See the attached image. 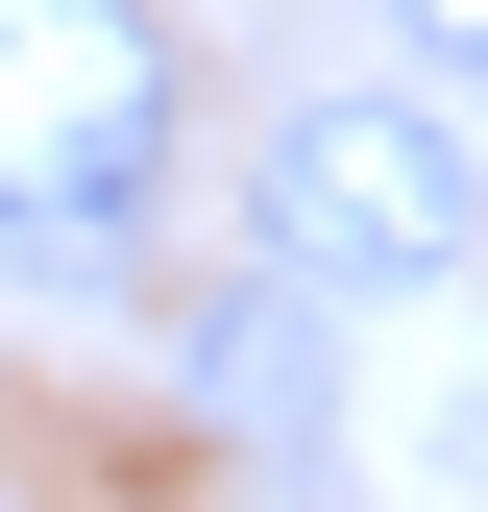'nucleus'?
I'll use <instances>...</instances> for the list:
<instances>
[{"label": "nucleus", "instance_id": "nucleus-4", "mask_svg": "<svg viewBox=\"0 0 488 512\" xmlns=\"http://www.w3.org/2000/svg\"><path fill=\"white\" fill-rule=\"evenodd\" d=\"M391 49H415V74H464V98H488V0H391Z\"/></svg>", "mask_w": 488, "mask_h": 512}, {"label": "nucleus", "instance_id": "nucleus-3", "mask_svg": "<svg viewBox=\"0 0 488 512\" xmlns=\"http://www.w3.org/2000/svg\"><path fill=\"white\" fill-rule=\"evenodd\" d=\"M196 415H244V439H293V464H318V415H342V342H318V293H269V269H244V293L196 317Z\"/></svg>", "mask_w": 488, "mask_h": 512}, {"label": "nucleus", "instance_id": "nucleus-1", "mask_svg": "<svg viewBox=\"0 0 488 512\" xmlns=\"http://www.w3.org/2000/svg\"><path fill=\"white\" fill-rule=\"evenodd\" d=\"M244 269L269 293H464L488 269V171H464V122L415 98V74H293L269 98V147H244Z\"/></svg>", "mask_w": 488, "mask_h": 512}, {"label": "nucleus", "instance_id": "nucleus-2", "mask_svg": "<svg viewBox=\"0 0 488 512\" xmlns=\"http://www.w3.org/2000/svg\"><path fill=\"white\" fill-rule=\"evenodd\" d=\"M196 147V49L147 0H0V269H122Z\"/></svg>", "mask_w": 488, "mask_h": 512}]
</instances>
